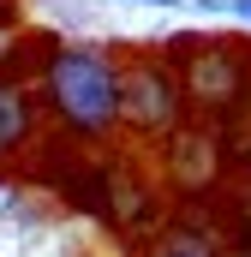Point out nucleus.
Masks as SVG:
<instances>
[{
  "label": "nucleus",
  "mask_w": 251,
  "mask_h": 257,
  "mask_svg": "<svg viewBox=\"0 0 251 257\" xmlns=\"http://www.w3.org/2000/svg\"><path fill=\"white\" fill-rule=\"evenodd\" d=\"M42 102L60 138L72 144H114L120 138V54L96 42H66L42 54Z\"/></svg>",
  "instance_id": "obj_1"
},
{
  "label": "nucleus",
  "mask_w": 251,
  "mask_h": 257,
  "mask_svg": "<svg viewBox=\"0 0 251 257\" xmlns=\"http://www.w3.org/2000/svg\"><path fill=\"white\" fill-rule=\"evenodd\" d=\"M186 90L180 72L168 60V48H132L120 54V132L138 144H168L186 126Z\"/></svg>",
  "instance_id": "obj_2"
},
{
  "label": "nucleus",
  "mask_w": 251,
  "mask_h": 257,
  "mask_svg": "<svg viewBox=\"0 0 251 257\" xmlns=\"http://www.w3.org/2000/svg\"><path fill=\"white\" fill-rule=\"evenodd\" d=\"M168 60L180 72L186 114H197L203 126H215L221 114L239 108L245 78H251L245 48H233V42H221V36H174V42H168Z\"/></svg>",
  "instance_id": "obj_3"
},
{
  "label": "nucleus",
  "mask_w": 251,
  "mask_h": 257,
  "mask_svg": "<svg viewBox=\"0 0 251 257\" xmlns=\"http://www.w3.org/2000/svg\"><path fill=\"white\" fill-rule=\"evenodd\" d=\"M162 174L180 197H203L215 180H221V144H215V126L203 120H186L162 144Z\"/></svg>",
  "instance_id": "obj_4"
},
{
  "label": "nucleus",
  "mask_w": 251,
  "mask_h": 257,
  "mask_svg": "<svg viewBox=\"0 0 251 257\" xmlns=\"http://www.w3.org/2000/svg\"><path fill=\"white\" fill-rule=\"evenodd\" d=\"M42 126V108H36V96L12 78V72H0V162H12L18 150H30V138Z\"/></svg>",
  "instance_id": "obj_5"
},
{
  "label": "nucleus",
  "mask_w": 251,
  "mask_h": 257,
  "mask_svg": "<svg viewBox=\"0 0 251 257\" xmlns=\"http://www.w3.org/2000/svg\"><path fill=\"white\" fill-rule=\"evenodd\" d=\"M144 257H227V245L215 239V227H203V221H191V215H174L168 227L150 233Z\"/></svg>",
  "instance_id": "obj_6"
},
{
  "label": "nucleus",
  "mask_w": 251,
  "mask_h": 257,
  "mask_svg": "<svg viewBox=\"0 0 251 257\" xmlns=\"http://www.w3.org/2000/svg\"><path fill=\"white\" fill-rule=\"evenodd\" d=\"M203 12H227V18H239V24H251V0H197Z\"/></svg>",
  "instance_id": "obj_7"
},
{
  "label": "nucleus",
  "mask_w": 251,
  "mask_h": 257,
  "mask_svg": "<svg viewBox=\"0 0 251 257\" xmlns=\"http://www.w3.org/2000/svg\"><path fill=\"white\" fill-rule=\"evenodd\" d=\"M12 18H18V6H6V0H0V24H12Z\"/></svg>",
  "instance_id": "obj_8"
},
{
  "label": "nucleus",
  "mask_w": 251,
  "mask_h": 257,
  "mask_svg": "<svg viewBox=\"0 0 251 257\" xmlns=\"http://www.w3.org/2000/svg\"><path fill=\"white\" fill-rule=\"evenodd\" d=\"M144 6H180V0H144Z\"/></svg>",
  "instance_id": "obj_9"
}]
</instances>
